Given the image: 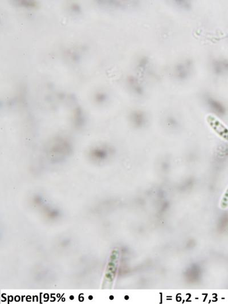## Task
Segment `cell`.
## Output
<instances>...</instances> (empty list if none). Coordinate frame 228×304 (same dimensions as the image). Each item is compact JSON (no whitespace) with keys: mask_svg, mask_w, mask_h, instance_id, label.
I'll return each instance as SVG.
<instances>
[{"mask_svg":"<svg viewBox=\"0 0 228 304\" xmlns=\"http://www.w3.org/2000/svg\"><path fill=\"white\" fill-rule=\"evenodd\" d=\"M207 121L211 128L219 137L228 142V128L223 122L212 116L208 117Z\"/></svg>","mask_w":228,"mask_h":304,"instance_id":"6da1fadb","label":"cell"},{"mask_svg":"<svg viewBox=\"0 0 228 304\" xmlns=\"http://www.w3.org/2000/svg\"><path fill=\"white\" fill-rule=\"evenodd\" d=\"M188 64H182L177 67L176 74L179 78L185 79L188 77L189 73H190V68H189Z\"/></svg>","mask_w":228,"mask_h":304,"instance_id":"7a4b0ae2","label":"cell"},{"mask_svg":"<svg viewBox=\"0 0 228 304\" xmlns=\"http://www.w3.org/2000/svg\"><path fill=\"white\" fill-rule=\"evenodd\" d=\"M220 206L223 209L228 208V187L224 192L222 200L220 201Z\"/></svg>","mask_w":228,"mask_h":304,"instance_id":"3957f363","label":"cell"}]
</instances>
